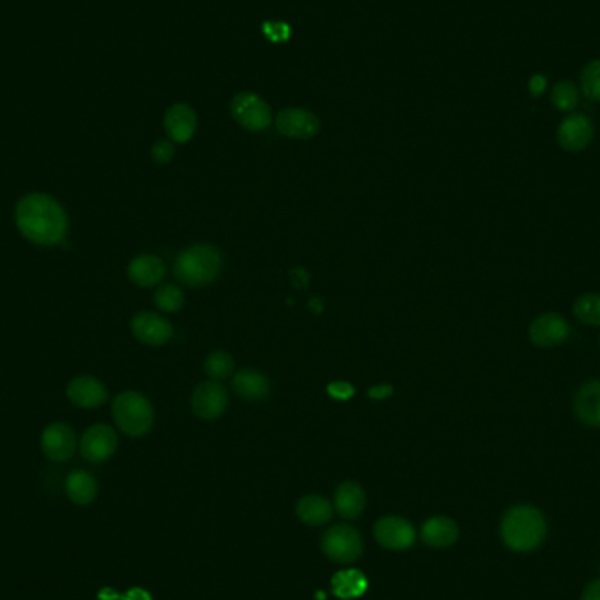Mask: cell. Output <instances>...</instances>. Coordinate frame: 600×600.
Masks as SVG:
<instances>
[{
    "label": "cell",
    "instance_id": "5bb4252c",
    "mask_svg": "<svg viewBox=\"0 0 600 600\" xmlns=\"http://www.w3.org/2000/svg\"><path fill=\"white\" fill-rule=\"evenodd\" d=\"M276 129L291 139H311L320 131V120L308 110L289 108L278 112Z\"/></svg>",
    "mask_w": 600,
    "mask_h": 600
},
{
    "label": "cell",
    "instance_id": "9a60e30c",
    "mask_svg": "<svg viewBox=\"0 0 600 600\" xmlns=\"http://www.w3.org/2000/svg\"><path fill=\"white\" fill-rule=\"evenodd\" d=\"M67 399L76 407L95 409L108 400V388L100 379L93 376H78L67 384Z\"/></svg>",
    "mask_w": 600,
    "mask_h": 600
},
{
    "label": "cell",
    "instance_id": "8d00e7d4",
    "mask_svg": "<svg viewBox=\"0 0 600 600\" xmlns=\"http://www.w3.org/2000/svg\"><path fill=\"white\" fill-rule=\"evenodd\" d=\"M599 346H600V337H599Z\"/></svg>",
    "mask_w": 600,
    "mask_h": 600
},
{
    "label": "cell",
    "instance_id": "7a4b0ae2",
    "mask_svg": "<svg viewBox=\"0 0 600 600\" xmlns=\"http://www.w3.org/2000/svg\"><path fill=\"white\" fill-rule=\"evenodd\" d=\"M548 532L546 518L532 506L520 504L508 510L500 521V535L508 548L520 553L537 550Z\"/></svg>",
    "mask_w": 600,
    "mask_h": 600
},
{
    "label": "cell",
    "instance_id": "836d02e7",
    "mask_svg": "<svg viewBox=\"0 0 600 600\" xmlns=\"http://www.w3.org/2000/svg\"><path fill=\"white\" fill-rule=\"evenodd\" d=\"M392 394H394V388H392V384H386V383L384 384H378V386H374V388L369 390V397L376 400L386 399Z\"/></svg>",
    "mask_w": 600,
    "mask_h": 600
},
{
    "label": "cell",
    "instance_id": "7402d4cb",
    "mask_svg": "<svg viewBox=\"0 0 600 600\" xmlns=\"http://www.w3.org/2000/svg\"><path fill=\"white\" fill-rule=\"evenodd\" d=\"M97 479L87 470H72L66 479V493L68 500L76 506H89L97 497Z\"/></svg>",
    "mask_w": 600,
    "mask_h": 600
},
{
    "label": "cell",
    "instance_id": "603a6c76",
    "mask_svg": "<svg viewBox=\"0 0 600 600\" xmlns=\"http://www.w3.org/2000/svg\"><path fill=\"white\" fill-rule=\"evenodd\" d=\"M332 504L320 495H306L297 502V516L306 525H323L332 520Z\"/></svg>",
    "mask_w": 600,
    "mask_h": 600
},
{
    "label": "cell",
    "instance_id": "9c48e42d",
    "mask_svg": "<svg viewBox=\"0 0 600 600\" xmlns=\"http://www.w3.org/2000/svg\"><path fill=\"white\" fill-rule=\"evenodd\" d=\"M594 135H595V129H594L592 118L583 112H571L558 125L556 141L562 150L578 153L592 144Z\"/></svg>",
    "mask_w": 600,
    "mask_h": 600
},
{
    "label": "cell",
    "instance_id": "e575fe53",
    "mask_svg": "<svg viewBox=\"0 0 600 600\" xmlns=\"http://www.w3.org/2000/svg\"><path fill=\"white\" fill-rule=\"evenodd\" d=\"M529 89H531V93L535 95V97L542 95V91L546 89V78L541 76V74L533 76L532 79H531V87Z\"/></svg>",
    "mask_w": 600,
    "mask_h": 600
},
{
    "label": "cell",
    "instance_id": "4fadbf2b",
    "mask_svg": "<svg viewBox=\"0 0 600 600\" xmlns=\"http://www.w3.org/2000/svg\"><path fill=\"white\" fill-rule=\"evenodd\" d=\"M228 405V394L218 381L200 383L192 395L194 413L202 420L220 418Z\"/></svg>",
    "mask_w": 600,
    "mask_h": 600
},
{
    "label": "cell",
    "instance_id": "484cf974",
    "mask_svg": "<svg viewBox=\"0 0 600 600\" xmlns=\"http://www.w3.org/2000/svg\"><path fill=\"white\" fill-rule=\"evenodd\" d=\"M552 102L558 111L573 112L579 104V89L571 81H560L552 89Z\"/></svg>",
    "mask_w": 600,
    "mask_h": 600
},
{
    "label": "cell",
    "instance_id": "d6a6232c",
    "mask_svg": "<svg viewBox=\"0 0 600 600\" xmlns=\"http://www.w3.org/2000/svg\"><path fill=\"white\" fill-rule=\"evenodd\" d=\"M581 600H600V579H595L590 584H586V588L583 590Z\"/></svg>",
    "mask_w": 600,
    "mask_h": 600
},
{
    "label": "cell",
    "instance_id": "f1b7e54d",
    "mask_svg": "<svg viewBox=\"0 0 600 600\" xmlns=\"http://www.w3.org/2000/svg\"><path fill=\"white\" fill-rule=\"evenodd\" d=\"M581 91L586 99L600 102V60L584 66L581 72Z\"/></svg>",
    "mask_w": 600,
    "mask_h": 600
},
{
    "label": "cell",
    "instance_id": "ba28073f",
    "mask_svg": "<svg viewBox=\"0 0 600 600\" xmlns=\"http://www.w3.org/2000/svg\"><path fill=\"white\" fill-rule=\"evenodd\" d=\"M118 447V436L106 423H95L85 430L79 441L81 457L89 464L108 462Z\"/></svg>",
    "mask_w": 600,
    "mask_h": 600
},
{
    "label": "cell",
    "instance_id": "2e32d148",
    "mask_svg": "<svg viewBox=\"0 0 600 600\" xmlns=\"http://www.w3.org/2000/svg\"><path fill=\"white\" fill-rule=\"evenodd\" d=\"M573 409L583 425L600 428V379H590L579 386Z\"/></svg>",
    "mask_w": 600,
    "mask_h": 600
},
{
    "label": "cell",
    "instance_id": "5b68a950",
    "mask_svg": "<svg viewBox=\"0 0 600 600\" xmlns=\"http://www.w3.org/2000/svg\"><path fill=\"white\" fill-rule=\"evenodd\" d=\"M323 553L337 563H352L363 553V539L350 525H335L321 537Z\"/></svg>",
    "mask_w": 600,
    "mask_h": 600
},
{
    "label": "cell",
    "instance_id": "cb8c5ba5",
    "mask_svg": "<svg viewBox=\"0 0 600 600\" xmlns=\"http://www.w3.org/2000/svg\"><path fill=\"white\" fill-rule=\"evenodd\" d=\"M365 590H367V578L360 571L350 569V571L337 573L333 576L332 592L333 595H337L339 599H355V597H360Z\"/></svg>",
    "mask_w": 600,
    "mask_h": 600
},
{
    "label": "cell",
    "instance_id": "d4e9b609",
    "mask_svg": "<svg viewBox=\"0 0 600 600\" xmlns=\"http://www.w3.org/2000/svg\"><path fill=\"white\" fill-rule=\"evenodd\" d=\"M573 312L583 325L600 327V293H583L573 304Z\"/></svg>",
    "mask_w": 600,
    "mask_h": 600
},
{
    "label": "cell",
    "instance_id": "7c38bea8",
    "mask_svg": "<svg viewBox=\"0 0 600 600\" xmlns=\"http://www.w3.org/2000/svg\"><path fill=\"white\" fill-rule=\"evenodd\" d=\"M133 337L148 346H163L173 337V325L167 318L152 311L137 312L131 321Z\"/></svg>",
    "mask_w": 600,
    "mask_h": 600
},
{
    "label": "cell",
    "instance_id": "277c9868",
    "mask_svg": "<svg viewBox=\"0 0 600 600\" xmlns=\"http://www.w3.org/2000/svg\"><path fill=\"white\" fill-rule=\"evenodd\" d=\"M112 418L123 434L131 437H142L153 426L155 411L152 402L142 394L129 390L121 392L112 400Z\"/></svg>",
    "mask_w": 600,
    "mask_h": 600
},
{
    "label": "cell",
    "instance_id": "30bf717a",
    "mask_svg": "<svg viewBox=\"0 0 600 600\" xmlns=\"http://www.w3.org/2000/svg\"><path fill=\"white\" fill-rule=\"evenodd\" d=\"M78 441L70 425L64 422L49 423L41 434V449L46 458L62 464L72 458Z\"/></svg>",
    "mask_w": 600,
    "mask_h": 600
},
{
    "label": "cell",
    "instance_id": "4316f807",
    "mask_svg": "<svg viewBox=\"0 0 600 600\" xmlns=\"http://www.w3.org/2000/svg\"><path fill=\"white\" fill-rule=\"evenodd\" d=\"M205 374L213 381L228 378L234 373V358L226 352H213L204 362Z\"/></svg>",
    "mask_w": 600,
    "mask_h": 600
},
{
    "label": "cell",
    "instance_id": "ffe728a7",
    "mask_svg": "<svg viewBox=\"0 0 600 600\" xmlns=\"http://www.w3.org/2000/svg\"><path fill=\"white\" fill-rule=\"evenodd\" d=\"M234 392L249 402H262L270 394V381L255 369H241L232 378Z\"/></svg>",
    "mask_w": 600,
    "mask_h": 600
},
{
    "label": "cell",
    "instance_id": "e0dca14e",
    "mask_svg": "<svg viewBox=\"0 0 600 600\" xmlns=\"http://www.w3.org/2000/svg\"><path fill=\"white\" fill-rule=\"evenodd\" d=\"M165 131L174 142H188L197 132V114L188 104H174L163 118Z\"/></svg>",
    "mask_w": 600,
    "mask_h": 600
},
{
    "label": "cell",
    "instance_id": "ac0fdd59",
    "mask_svg": "<svg viewBox=\"0 0 600 600\" xmlns=\"http://www.w3.org/2000/svg\"><path fill=\"white\" fill-rule=\"evenodd\" d=\"M129 279L135 287L150 289L160 285V281L165 278V264L156 255H139L135 257L127 268Z\"/></svg>",
    "mask_w": 600,
    "mask_h": 600
},
{
    "label": "cell",
    "instance_id": "44dd1931",
    "mask_svg": "<svg viewBox=\"0 0 600 600\" xmlns=\"http://www.w3.org/2000/svg\"><path fill=\"white\" fill-rule=\"evenodd\" d=\"M365 491L355 483V481H344L341 483L335 493H333V506L335 511L339 512L342 518L355 520L365 508Z\"/></svg>",
    "mask_w": 600,
    "mask_h": 600
},
{
    "label": "cell",
    "instance_id": "d590c367",
    "mask_svg": "<svg viewBox=\"0 0 600 600\" xmlns=\"http://www.w3.org/2000/svg\"><path fill=\"white\" fill-rule=\"evenodd\" d=\"M123 600H152V597H150V594L148 592H144L142 588H132V590H129L123 597H121Z\"/></svg>",
    "mask_w": 600,
    "mask_h": 600
},
{
    "label": "cell",
    "instance_id": "8fae6325",
    "mask_svg": "<svg viewBox=\"0 0 600 600\" xmlns=\"http://www.w3.org/2000/svg\"><path fill=\"white\" fill-rule=\"evenodd\" d=\"M374 537L383 548L404 552L415 544L416 532L415 527L405 518L384 516L374 525Z\"/></svg>",
    "mask_w": 600,
    "mask_h": 600
},
{
    "label": "cell",
    "instance_id": "6da1fadb",
    "mask_svg": "<svg viewBox=\"0 0 600 600\" xmlns=\"http://www.w3.org/2000/svg\"><path fill=\"white\" fill-rule=\"evenodd\" d=\"M15 223L26 241L43 247L62 245L68 232V216L64 205L41 192L26 194L18 200Z\"/></svg>",
    "mask_w": 600,
    "mask_h": 600
},
{
    "label": "cell",
    "instance_id": "f546056e",
    "mask_svg": "<svg viewBox=\"0 0 600 600\" xmlns=\"http://www.w3.org/2000/svg\"><path fill=\"white\" fill-rule=\"evenodd\" d=\"M262 32L270 43H285L291 36V28L289 23L285 22H264Z\"/></svg>",
    "mask_w": 600,
    "mask_h": 600
},
{
    "label": "cell",
    "instance_id": "3957f363",
    "mask_svg": "<svg viewBox=\"0 0 600 600\" xmlns=\"http://www.w3.org/2000/svg\"><path fill=\"white\" fill-rule=\"evenodd\" d=\"M223 268L220 249L211 245H194L181 251L174 264L179 283L186 287H205L213 283Z\"/></svg>",
    "mask_w": 600,
    "mask_h": 600
},
{
    "label": "cell",
    "instance_id": "4dcf8cb0",
    "mask_svg": "<svg viewBox=\"0 0 600 600\" xmlns=\"http://www.w3.org/2000/svg\"><path fill=\"white\" fill-rule=\"evenodd\" d=\"M152 155L155 158L156 163H169L176 155V150H174L173 142L158 141L152 148Z\"/></svg>",
    "mask_w": 600,
    "mask_h": 600
},
{
    "label": "cell",
    "instance_id": "8992f818",
    "mask_svg": "<svg viewBox=\"0 0 600 600\" xmlns=\"http://www.w3.org/2000/svg\"><path fill=\"white\" fill-rule=\"evenodd\" d=\"M232 118L249 132H262L272 123V111L266 100L257 93L243 91L230 104Z\"/></svg>",
    "mask_w": 600,
    "mask_h": 600
},
{
    "label": "cell",
    "instance_id": "83f0119b",
    "mask_svg": "<svg viewBox=\"0 0 600 600\" xmlns=\"http://www.w3.org/2000/svg\"><path fill=\"white\" fill-rule=\"evenodd\" d=\"M155 304L160 311L176 312L184 304V293L174 285H162L155 291Z\"/></svg>",
    "mask_w": 600,
    "mask_h": 600
},
{
    "label": "cell",
    "instance_id": "1f68e13d",
    "mask_svg": "<svg viewBox=\"0 0 600 600\" xmlns=\"http://www.w3.org/2000/svg\"><path fill=\"white\" fill-rule=\"evenodd\" d=\"M329 394L332 395L333 399L346 400L353 395V388L350 383H332L329 386Z\"/></svg>",
    "mask_w": 600,
    "mask_h": 600
},
{
    "label": "cell",
    "instance_id": "d6986e66",
    "mask_svg": "<svg viewBox=\"0 0 600 600\" xmlns=\"http://www.w3.org/2000/svg\"><path fill=\"white\" fill-rule=\"evenodd\" d=\"M422 539L430 548H449L458 539V525L447 516H434L423 523Z\"/></svg>",
    "mask_w": 600,
    "mask_h": 600
},
{
    "label": "cell",
    "instance_id": "52a82bcc",
    "mask_svg": "<svg viewBox=\"0 0 600 600\" xmlns=\"http://www.w3.org/2000/svg\"><path fill=\"white\" fill-rule=\"evenodd\" d=\"M569 321L558 312H542L529 325V341L542 350L558 348L571 337Z\"/></svg>",
    "mask_w": 600,
    "mask_h": 600
}]
</instances>
